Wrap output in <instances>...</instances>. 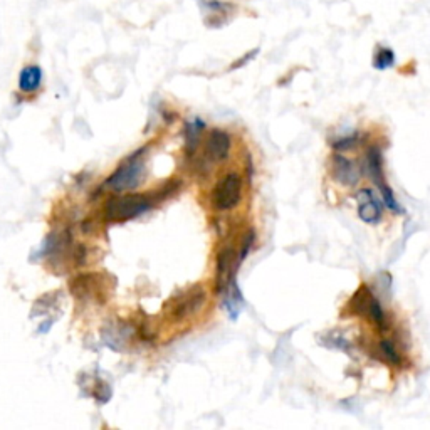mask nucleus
I'll list each match as a JSON object with an SVG mask.
<instances>
[{
	"label": "nucleus",
	"instance_id": "1",
	"mask_svg": "<svg viewBox=\"0 0 430 430\" xmlns=\"http://www.w3.org/2000/svg\"><path fill=\"white\" fill-rule=\"evenodd\" d=\"M143 152H136L131 159H128L125 163L106 180V187H108L109 190L128 192L135 190L136 187L142 184L145 177V161L142 159Z\"/></svg>",
	"mask_w": 430,
	"mask_h": 430
},
{
	"label": "nucleus",
	"instance_id": "2",
	"mask_svg": "<svg viewBox=\"0 0 430 430\" xmlns=\"http://www.w3.org/2000/svg\"><path fill=\"white\" fill-rule=\"evenodd\" d=\"M150 207L152 202L148 200V197L138 194H131V195H125V197L109 199L108 203H106L105 214L108 219L121 222V220H130L145 214L147 210H150Z\"/></svg>",
	"mask_w": 430,
	"mask_h": 430
},
{
	"label": "nucleus",
	"instance_id": "3",
	"mask_svg": "<svg viewBox=\"0 0 430 430\" xmlns=\"http://www.w3.org/2000/svg\"><path fill=\"white\" fill-rule=\"evenodd\" d=\"M242 195V180L241 175L236 172H229L222 180L219 182L214 190V207L219 210H231L241 202Z\"/></svg>",
	"mask_w": 430,
	"mask_h": 430
},
{
	"label": "nucleus",
	"instance_id": "4",
	"mask_svg": "<svg viewBox=\"0 0 430 430\" xmlns=\"http://www.w3.org/2000/svg\"><path fill=\"white\" fill-rule=\"evenodd\" d=\"M368 168H370V173H372V178L373 182L377 184L378 189H380L383 199H385V203L387 207H390L391 210L398 212V214H402V207L398 206L397 200H395L394 194H391V190L389 189V185H387L385 178H383V172H382V160H380V153H378V150H370L368 153Z\"/></svg>",
	"mask_w": 430,
	"mask_h": 430
},
{
	"label": "nucleus",
	"instance_id": "5",
	"mask_svg": "<svg viewBox=\"0 0 430 430\" xmlns=\"http://www.w3.org/2000/svg\"><path fill=\"white\" fill-rule=\"evenodd\" d=\"M202 11L207 14L206 24L208 27H220L224 22H227L236 7L231 4L219 2V0H207V2H202Z\"/></svg>",
	"mask_w": 430,
	"mask_h": 430
},
{
	"label": "nucleus",
	"instance_id": "6",
	"mask_svg": "<svg viewBox=\"0 0 430 430\" xmlns=\"http://www.w3.org/2000/svg\"><path fill=\"white\" fill-rule=\"evenodd\" d=\"M207 156L212 161H222L231 152V136L222 130H212L207 140Z\"/></svg>",
	"mask_w": 430,
	"mask_h": 430
},
{
	"label": "nucleus",
	"instance_id": "7",
	"mask_svg": "<svg viewBox=\"0 0 430 430\" xmlns=\"http://www.w3.org/2000/svg\"><path fill=\"white\" fill-rule=\"evenodd\" d=\"M333 168H335V178L340 182V184L353 187L360 180V172L358 168H356V165L342 155H336L333 159Z\"/></svg>",
	"mask_w": 430,
	"mask_h": 430
},
{
	"label": "nucleus",
	"instance_id": "8",
	"mask_svg": "<svg viewBox=\"0 0 430 430\" xmlns=\"http://www.w3.org/2000/svg\"><path fill=\"white\" fill-rule=\"evenodd\" d=\"M358 214L367 224H375L380 219V207L370 190H361L358 194Z\"/></svg>",
	"mask_w": 430,
	"mask_h": 430
},
{
	"label": "nucleus",
	"instance_id": "9",
	"mask_svg": "<svg viewBox=\"0 0 430 430\" xmlns=\"http://www.w3.org/2000/svg\"><path fill=\"white\" fill-rule=\"evenodd\" d=\"M42 84V69L37 64H29L19 74V89L22 93H36Z\"/></svg>",
	"mask_w": 430,
	"mask_h": 430
},
{
	"label": "nucleus",
	"instance_id": "10",
	"mask_svg": "<svg viewBox=\"0 0 430 430\" xmlns=\"http://www.w3.org/2000/svg\"><path fill=\"white\" fill-rule=\"evenodd\" d=\"M203 301H206V293L200 291V293H190V295H185L184 300L180 301L175 306V309H173V314H175L177 318H185L189 316V314L195 313L200 306L203 304Z\"/></svg>",
	"mask_w": 430,
	"mask_h": 430
},
{
	"label": "nucleus",
	"instance_id": "11",
	"mask_svg": "<svg viewBox=\"0 0 430 430\" xmlns=\"http://www.w3.org/2000/svg\"><path fill=\"white\" fill-rule=\"evenodd\" d=\"M203 128H206V125H203V121H200V120H192L189 125H187L185 142H187V148H189V150H194V148L197 147L200 133H202Z\"/></svg>",
	"mask_w": 430,
	"mask_h": 430
},
{
	"label": "nucleus",
	"instance_id": "12",
	"mask_svg": "<svg viewBox=\"0 0 430 430\" xmlns=\"http://www.w3.org/2000/svg\"><path fill=\"white\" fill-rule=\"evenodd\" d=\"M395 62V54L391 49H378V53L375 54L373 66L377 69H387V67L394 66Z\"/></svg>",
	"mask_w": 430,
	"mask_h": 430
},
{
	"label": "nucleus",
	"instance_id": "13",
	"mask_svg": "<svg viewBox=\"0 0 430 430\" xmlns=\"http://www.w3.org/2000/svg\"><path fill=\"white\" fill-rule=\"evenodd\" d=\"M380 351L387 360L391 361V363H398V361H400V356L397 355V351H395V348L391 347V343L382 342L380 343Z\"/></svg>",
	"mask_w": 430,
	"mask_h": 430
},
{
	"label": "nucleus",
	"instance_id": "14",
	"mask_svg": "<svg viewBox=\"0 0 430 430\" xmlns=\"http://www.w3.org/2000/svg\"><path fill=\"white\" fill-rule=\"evenodd\" d=\"M257 53H259V49H254V51H250V53H247L244 58H242V59H239V61H237V62H234V64H232V66H231V69H239V67H241V66H244V64H247V62H249V61H250V59H253V58H254V56H255V54H257Z\"/></svg>",
	"mask_w": 430,
	"mask_h": 430
}]
</instances>
